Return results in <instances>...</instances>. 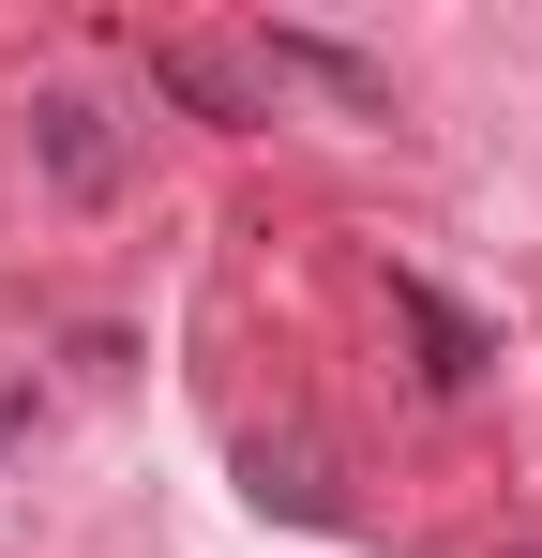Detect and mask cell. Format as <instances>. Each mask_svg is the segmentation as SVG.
<instances>
[{"instance_id": "1", "label": "cell", "mask_w": 542, "mask_h": 558, "mask_svg": "<svg viewBox=\"0 0 542 558\" xmlns=\"http://www.w3.org/2000/svg\"><path fill=\"white\" fill-rule=\"evenodd\" d=\"M30 121H46V167H61L76 196H106V182H121V151H106V106H76V92H61V106H30Z\"/></svg>"}, {"instance_id": "2", "label": "cell", "mask_w": 542, "mask_h": 558, "mask_svg": "<svg viewBox=\"0 0 542 558\" xmlns=\"http://www.w3.org/2000/svg\"><path fill=\"white\" fill-rule=\"evenodd\" d=\"M151 76H167V92L196 106V121H257V106L226 92V61H196V46H151Z\"/></svg>"}]
</instances>
